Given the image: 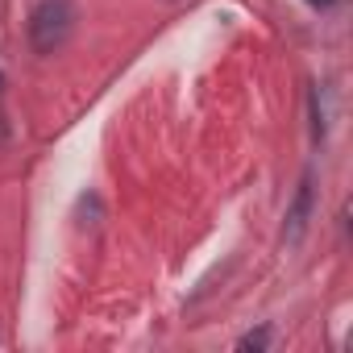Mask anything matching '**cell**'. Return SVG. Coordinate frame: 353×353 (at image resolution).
Segmentation results:
<instances>
[{
  "label": "cell",
  "instance_id": "cell-1",
  "mask_svg": "<svg viewBox=\"0 0 353 353\" xmlns=\"http://www.w3.org/2000/svg\"><path fill=\"white\" fill-rule=\"evenodd\" d=\"M75 30V5L71 0H38L30 13V42L38 54H54L67 46Z\"/></svg>",
  "mask_w": 353,
  "mask_h": 353
},
{
  "label": "cell",
  "instance_id": "cell-2",
  "mask_svg": "<svg viewBox=\"0 0 353 353\" xmlns=\"http://www.w3.org/2000/svg\"><path fill=\"white\" fill-rule=\"evenodd\" d=\"M307 208H312V188L303 183V188H299V200H295V208H291V241L303 233V225H307Z\"/></svg>",
  "mask_w": 353,
  "mask_h": 353
},
{
  "label": "cell",
  "instance_id": "cell-3",
  "mask_svg": "<svg viewBox=\"0 0 353 353\" xmlns=\"http://www.w3.org/2000/svg\"><path fill=\"white\" fill-rule=\"evenodd\" d=\"M266 345H270V332H266V328H258V332L241 336V349H266Z\"/></svg>",
  "mask_w": 353,
  "mask_h": 353
},
{
  "label": "cell",
  "instance_id": "cell-4",
  "mask_svg": "<svg viewBox=\"0 0 353 353\" xmlns=\"http://www.w3.org/2000/svg\"><path fill=\"white\" fill-rule=\"evenodd\" d=\"M307 5H316V9H328V5H332V0H307Z\"/></svg>",
  "mask_w": 353,
  "mask_h": 353
}]
</instances>
